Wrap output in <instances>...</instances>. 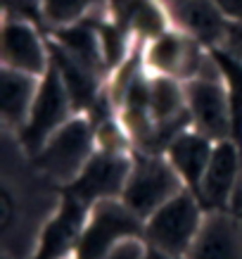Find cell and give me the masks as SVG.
<instances>
[{"mask_svg": "<svg viewBox=\"0 0 242 259\" xmlns=\"http://www.w3.org/2000/svg\"><path fill=\"white\" fill-rule=\"evenodd\" d=\"M0 179V250L3 259H31L43 228L64 200V188L33 166L12 134L3 131Z\"/></svg>", "mask_w": 242, "mask_h": 259, "instance_id": "6da1fadb", "label": "cell"}, {"mask_svg": "<svg viewBox=\"0 0 242 259\" xmlns=\"http://www.w3.org/2000/svg\"><path fill=\"white\" fill-rule=\"evenodd\" d=\"M95 150L98 136L93 119L88 114H74L40 145L38 152H33L31 162L45 179L57 183L60 188H67L83 171Z\"/></svg>", "mask_w": 242, "mask_h": 259, "instance_id": "7a4b0ae2", "label": "cell"}, {"mask_svg": "<svg viewBox=\"0 0 242 259\" xmlns=\"http://www.w3.org/2000/svg\"><path fill=\"white\" fill-rule=\"evenodd\" d=\"M183 91H185L190 124L195 131H200L214 143L233 138L230 95H228L226 79L214 60V53H209V60L197 76L183 81Z\"/></svg>", "mask_w": 242, "mask_h": 259, "instance_id": "3957f363", "label": "cell"}, {"mask_svg": "<svg viewBox=\"0 0 242 259\" xmlns=\"http://www.w3.org/2000/svg\"><path fill=\"white\" fill-rule=\"evenodd\" d=\"M204 217L207 212L195 193L183 190L164 207H159L150 219H145L142 238L152 250L185 259L204 224Z\"/></svg>", "mask_w": 242, "mask_h": 259, "instance_id": "277c9868", "label": "cell"}, {"mask_svg": "<svg viewBox=\"0 0 242 259\" xmlns=\"http://www.w3.org/2000/svg\"><path fill=\"white\" fill-rule=\"evenodd\" d=\"M183 190H187L185 183L171 162L166 159V155L133 152V166L121 200L142 221L150 219L159 207H164Z\"/></svg>", "mask_w": 242, "mask_h": 259, "instance_id": "5b68a950", "label": "cell"}, {"mask_svg": "<svg viewBox=\"0 0 242 259\" xmlns=\"http://www.w3.org/2000/svg\"><path fill=\"white\" fill-rule=\"evenodd\" d=\"M142 228L145 221L128 209L121 197L90 204L74 259H102L124 240L142 238Z\"/></svg>", "mask_w": 242, "mask_h": 259, "instance_id": "8992f818", "label": "cell"}, {"mask_svg": "<svg viewBox=\"0 0 242 259\" xmlns=\"http://www.w3.org/2000/svg\"><path fill=\"white\" fill-rule=\"evenodd\" d=\"M74 114H76V110H74V102L69 98V91L64 86L60 71L55 69V64H50L45 76L40 79V88L31 107V114H29V121L24 124L19 134L12 136L19 141L24 152L31 157L33 152H38L40 145L55 134L60 126L67 124Z\"/></svg>", "mask_w": 242, "mask_h": 259, "instance_id": "52a82bcc", "label": "cell"}, {"mask_svg": "<svg viewBox=\"0 0 242 259\" xmlns=\"http://www.w3.org/2000/svg\"><path fill=\"white\" fill-rule=\"evenodd\" d=\"M209 53L211 50L183 31L166 29L142 43V67L150 76H169L183 83L202 71Z\"/></svg>", "mask_w": 242, "mask_h": 259, "instance_id": "ba28073f", "label": "cell"}, {"mask_svg": "<svg viewBox=\"0 0 242 259\" xmlns=\"http://www.w3.org/2000/svg\"><path fill=\"white\" fill-rule=\"evenodd\" d=\"M133 166V152H112V150H95L83 171L69 183L64 193L90 207L102 200H117L124 195L126 181Z\"/></svg>", "mask_w": 242, "mask_h": 259, "instance_id": "9c48e42d", "label": "cell"}, {"mask_svg": "<svg viewBox=\"0 0 242 259\" xmlns=\"http://www.w3.org/2000/svg\"><path fill=\"white\" fill-rule=\"evenodd\" d=\"M242 188V150L228 138L214 145L209 166L197 188V200L204 212H233Z\"/></svg>", "mask_w": 242, "mask_h": 259, "instance_id": "30bf717a", "label": "cell"}, {"mask_svg": "<svg viewBox=\"0 0 242 259\" xmlns=\"http://www.w3.org/2000/svg\"><path fill=\"white\" fill-rule=\"evenodd\" d=\"M0 55H3V67L33 76H45V71L53 64L50 40L43 38L29 19L15 15H8L3 22Z\"/></svg>", "mask_w": 242, "mask_h": 259, "instance_id": "8fae6325", "label": "cell"}, {"mask_svg": "<svg viewBox=\"0 0 242 259\" xmlns=\"http://www.w3.org/2000/svg\"><path fill=\"white\" fill-rule=\"evenodd\" d=\"M162 8L171 29L195 38L207 50L221 48L230 22L214 0H162Z\"/></svg>", "mask_w": 242, "mask_h": 259, "instance_id": "7c38bea8", "label": "cell"}, {"mask_svg": "<svg viewBox=\"0 0 242 259\" xmlns=\"http://www.w3.org/2000/svg\"><path fill=\"white\" fill-rule=\"evenodd\" d=\"M88 217V207L74 195L64 193V200L55 217L47 221L40 233L31 259H69L76 252V243L81 238L83 224Z\"/></svg>", "mask_w": 242, "mask_h": 259, "instance_id": "4fadbf2b", "label": "cell"}, {"mask_svg": "<svg viewBox=\"0 0 242 259\" xmlns=\"http://www.w3.org/2000/svg\"><path fill=\"white\" fill-rule=\"evenodd\" d=\"M185 259H242V219L237 212H207Z\"/></svg>", "mask_w": 242, "mask_h": 259, "instance_id": "5bb4252c", "label": "cell"}, {"mask_svg": "<svg viewBox=\"0 0 242 259\" xmlns=\"http://www.w3.org/2000/svg\"><path fill=\"white\" fill-rule=\"evenodd\" d=\"M43 76H33V74H24L17 69L3 67L0 74V117H3V131L8 134H19L24 124L29 121L31 107L36 102Z\"/></svg>", "mask_w": 242, "mask_h": 259, "instance_id": "9a60e30c", "label": "cell"}, {"mask_svg": "<svg viewBox=\"0 0 242 259\" xmlns=\"http://www.w3.org/2000/svg\"><path fill=\"white\" fill-rule=\"evenodd\" d=\"M216 143L209 141L207 136H202L200 131H195L192 126L180 131L166 148V159L173 164V169L178 171V176L183 179L187 190L197 193L200 183L204 179V171L209 166L211 152H214Z\"/></svg>", "mask_w": 242, "mask_h": 259, "instance_id": "2e32d148", "label": "cell"}, {"mask_svg": "<svg viewBox=\"0 0 242 259\" xmlns=\"http://www.w3.org/2000/svg\"><path fill=\"white\" fill-rule=\"evenodd\" d=\"M107 17L140 43L171 29L162 0H107Z\"/></svg>", "mask_w": 242, "mask_h": 259, "instance_id": "e0dca14e", "label": "cell"}, {"mask_svg": "<svg viewBox=\"0 0 242 259\" xmlns=\"http://www.w3.org/2000/svg\"><path fill=\"white\" fill-rule=\"evenodd\" d=\"M50 43L57 46L62 53L74 57L76 62H81L88 69L98 71L102 76H107V64H105V55H102V43L100 33L93 19H83V22L69 24L62 29H55V33L50 36Z\"/></svg>", "mask_w": 242, "mask_h": 259, "instance_id": "ac0fdd59", "label": "cell"}, {"mask_svg": "<svg viewBox=\"0 0 242 259\" xmlns=\"http://www.w3.org/2000/svg\"><path fill=\"white\" fill-rule=\"evenodd\" d=\"M100 8H107V0H40V17L53 29H62L90 19Z\"/></svg>", "mask_w": 242, "mask_h": 259, "instance_id": "d6986e66", "label": "cell"}, {"mask_svg": "<svg viewBox=\"0 0 242 259\" xmlns=\"http://www.w3.org/2000/svg\"><path fill=\"white\" fill-rule=\"evenodd\" d=\"M102 259H148V243L145 238H131L107 252Z\"/></svg>", "mask_w": 242, "mask_h": 259, "instance_id": "ffe728a7", "label": "cell"}, {"mask_svg": "<svg viewBox=\"0 0 242 259\" xmlns=\"http://www.w3.org/2000/svg\"><path fill=\"white\" fill-rule=\"evenodd\" d=\"M221 50L242 64V24H230L228 26V33L223 43H221Z\"/></svg>", "mask_w": 242, "mask_h": 259, "instance_id": "44dd1931", "label": "cell"}, {"mask_svg": "<svg viewBox=\"0 0 242 259\" xmlns=\"http://www.w3.org/2000/svg\"><path fill=\"white\" fill-rule=\"evenodd\" d=\"M230 24H242V0H214Z\"/></svg>", "mask_w": 242, "mask_h": 259, "instance_id": "7402d4cb", "label": "cell"}, {"mask_svg": "<svg viewBox=\"0 0 242 259\" xmlns=\"http://www.w3.org/2000/svg\"><path fill=\"white\" fill-rule=\"evenodd\" d=\"M148 259H180V257H171V254H164V252L152 250V247L148 245Z\"/></svg>", "mask_w": 242, "mask_h": 259, "instance_id": "603a6c76", "label": "cell"}, {"mask_svg": "<svg viewBox=\"0 0 242 259\" xmlns=\"http://www.w3.org/2000/svg\"><path fill=\"white\" fill-rule=\"evenodd\" d=\"M242 209V188H240V195H237V200H235V209L233 212H240Z\"/></svg>", "mask_w": 242, "mask_h": 259, "instance_id": "cb8c5ba5", "label": "cell"}, {"mask_svg": "<svg viewBox=\"0 0 242 259\" xmlns=\"http://www.w3.org/2000/svg\"><path fill=\"white\" fill-rule=\"evenodd\" d=\"M237 214H240V219H242V209H240V212H237Z\"/></svg>", "mask_w": 242, "mask_h": 259, "instance_id": "d4e9b609", "label": "cell"}, {"mask_svg": "<svg viewBox=\"0 0 242 259\" xmlns=\"http://www.w3.org/2000/svg\"><path fill=\"white\" fill-rule=\"evenodd\" d=\"M69 259H74V257H69Z\"/></svg>", "mask_w": 242, "mask_h": 259, "instance_id": "484cf974", "label": "cell"}]
</instances>
